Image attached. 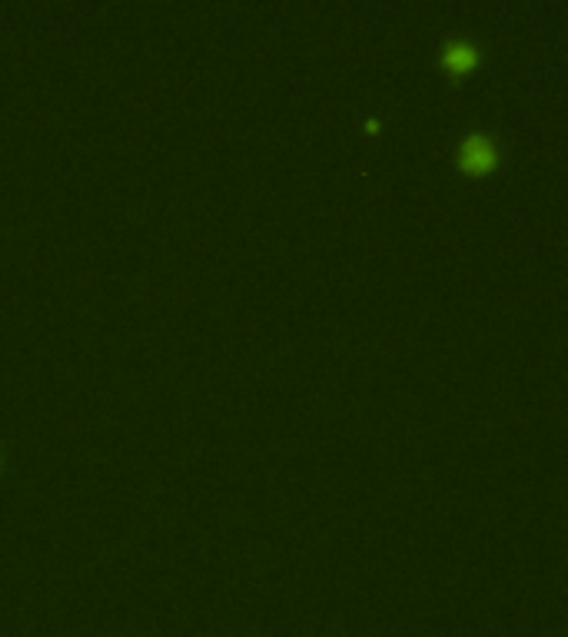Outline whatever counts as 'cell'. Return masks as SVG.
Instances as JSON below:
<instances>
[{
  "instance_id": "6da1fadb",
  "label": "cell",
  "mask_w": 568,
  "mask_h": 637,
  "mask_svg": "<svg viewBox=\"0 0 568 637\" xmlns=\"http://www.w3.org/2000/svg\"><path fill=\"white\" fill-rule=\"evenodd\" d=\"M498 166V146L489 134H469L459 143V170L469 176H486Z\"/></svg>"
},
{
  "instance_id": "7a4b0ae2",
  "label": "cell",
  "mask_w": 568,
  "mask_h": 637,
  "mask_svg": "<svg viewBox=\"0 0 568 637\" xmlns=\"http://www.w3.org/2000/svg\"><path fill=\"white\" fill-rule=\"evenodd\" d=\"M442 67L452 77H465L469 70L479 67V47L472 41H462V37H452V41L442 43V53H439Z\"/></svg>"
}]
</instances>
